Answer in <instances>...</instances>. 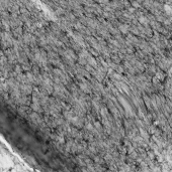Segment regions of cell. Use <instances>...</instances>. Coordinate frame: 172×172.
I'll use <instances>...</instances> for the list:
<instances>
[{
	"label": "cell",
	"mask_w": 172,
	"mask_h": 172,
	"mask_svg": "<svg viewBox=\"0 0 172 172\" xmlns=\"http://www.w3.org/2000/svg\"><path fill=\"white\" fill-rule=\"evenodd\" d=\"M79 88L82 90V92L86 93V94H90V92H91V89H90V85L87 84V83H85V81L79 84Z\"/></svg>",
	"instance_id": "cell-1"
}]
</instances>
